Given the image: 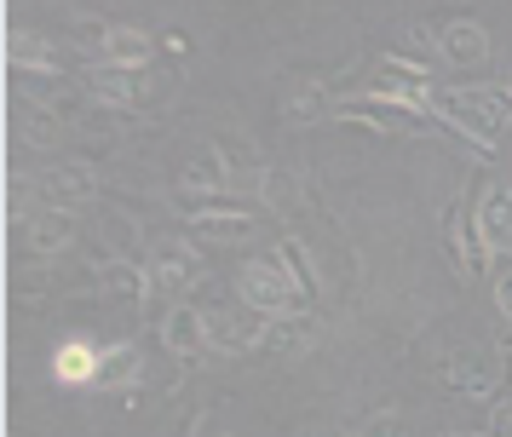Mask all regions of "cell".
I'll return each mask as SVG.
<instances>
[{
  "label": "cell",
  "instance_id": "obj_1",
  "mask_svg": "<svg viewBox=\"0 0 512 437\" xmlns=\"http://www.w3.org/2000/svg\"><path fill=\"white\" fill-rule=\"evenodd\" d=\"M432 115L461 138H472L478 156H495V133L512 121V87H438Z\"/></svg>",
  "mask_w": 512,
  "mask_h": 437
},
{
  "label": "cell",
  "instance_id": "obj_2",
  "mask_svg": "<svg viewBox=\"0 0 512 437\" xmlns=\"http://www.w3.org/2000/svg\"><path fill=\"white\" fill-rule=\"evenodd\" d=\"M236 294L248 311L259 317H282V311H305V294L294 271L282 265V253H259V259H242L236 265Z\"/></svg>",
  "mask_w": 512,
  "mask_h": 437
},
{
  "label": "cell",
  "instance_id": "obj_3",
  "mask_svg": "<svg viewBox=\"0 0 512 437\" xmlns=\"http://www.w3.org/2000/svg\"><path fill=\"white\" fill-rule=\"evenodd\" d=\"M340 121L351 127H369V133H432L438 115L432 110H415V104H397V98H380V92H351L334 104Z\"/></svg>",
  "mask_w": 512,
  "mask_h": 437
},
{
  "label": "cell",
  "instance_id": "obj_4",
  "mask_svg": "<svg viewBox=\"0 0 512 437\" xmlns=\"http://www.w3.org/2000/svg\"><path fill=\"white\" fill-rule=\"evenodd\" d=\"M438 380L449 397H472V403H495L501 386H507V374L495 363V351H455L449 363L438 368Z\"/></svg>",
  "mask_w": 512,
  "mask_h": 437
},
{
  "label": "cell",
  "instance_id": "obj_5",
  "mask_svg": "<svg viewBox=\"0 0 512 437\" xmlns=\"http://www.w3.org/2000/svg\"><path fill=\"white\" fill-rule=\"evenodd\" d=\"M173 207L196 225V236H213V242H225V236H248V230H254V213H248L242 202H231V196H185V190H179Z\"/></svg>",
  "mask_w": 512,
  "mask_h": 437
},
{
  "label": "cell",
  "instance_id": "obj_6",
  "mask_svg": "<svg viewBox=\"0 0 512 437\" xmlns=\"http://www.w3.org/2000/svg\"><path fill=\"white\" fill-rule=\"evenodd\" d=\"M208 276V265H202V253L190 248V242H179V236H162L156 242V253H150V282H156V294H190L196 282Z\"/></svg>",
  "mask_w": 512,
  "mask_h": 437
},
{
  "label": "cell",
  "instance_id": "obj_7",
  "mask_svg": "<svg viewBox=\"0 0 512 437\" xmlns=\"http://www.w3.org/2000/svg\"><path fill=\"white\" fill-rule=\"evenodd\" d=\"M98 196V167L93 161H52L41 173V202L52 213H81Z\"/></svg>",
  "mask_w": 512,
  "mask_h": 437
},
{
  "label": "cell",
  "instance_id": "obj_8",
  "mask_svg": "<svg viewBox=\"0 0 512 437\" xmlns=\"http://www.w3.org/2000/svg\"><path fill=\"white\" fill-rule=\"evenodd\" d=\"M443 242H449V253H455V271L461 276H489L495 271V253L484 248L478 225H466V202H455L449 213H443Z\"/></svg>",
  "mask_w": 512,
  "mask_h": 437
},
{
  "label": "cell",
  "instance_id": "obj_9",
  "mask_svg": "<svg viewBox=\"0 0 512 437\" xmlns=\"http://www.w3.org/2000/svg\"><path fill=\"white\" fill-rule=\"evenodd\" d=\"M438 58L455 69H484L489 64V29L472 18H449L438 29Z\"/></svg>",
  "mask_w": 512,
  "mask_h": 437
},
{
  "label": "cell",
  "instance_id": "obj_10",
  "mask_svg": "<svg viewBox=\"0 0 512 437\" xmlns=\"http://www.w3.org/2000/svg\"><path fill=\"white\" fill-rule=\"evenodd\" d=\"M472 225H478L489 253H512V184H501V179L489 184L478 196V207H472Z\"/></svg>",
  "mask_w": 512,
  "mask_h": 437
},
{
  "label": "cell",
  "instance_id": "obj_11",
  "mask_svg": "<svg viewBox=\"0 0 512 437\" xmlns=\"http://www.w3.org/2000/svg\"><path fill=\"white\" fill-rule=\"evenodd\" d=\"M98 64L104 69H121V75H139L150 58H156V41L144 35V29H127V23H116V29H104L98 35Z\"/></svg>",
  "mask_w": 512,
  "mask_h": 437
},
{
  "label": "cell",
  "instance_id": "obj_12",
  "mask_svg": "<svg viewBox=\"0 0 512 437\" xmlns=\"http://www.w3.org/2000/svg\"><path fill=\"white\" fill-rule=\"evenodd\" d=\"M259 345L271 357H305L317 345V317L311 311H282V317H265L259 322Z\"/></svg>",
  "mask_w": 512,
  "mask_h": 437
},
{
  "label": "cell",
  "instance_id": "obj_13",
  "mask_svg": "<svg viewBox=\"0 0 512 437\" xmlns=\"http://www.w3.org/2000/svg\"><path fill=\"white\" fill-rule=\"evenodd\" d=\"M98 282H104V299L133 305V311H150L156 282H150V271H144V265H133V259H104V265H98Z\"/></svg>",
  "mask_w": 512,
  "mask_h": 437
},
{
  "label": "cell",
  "instance_id": "obj_14",
  "mask_svg": "<svg viewBox=\"0 0 512 437\" xmlns=\"http://www.w3.org/2000/svg\"><path fill=\"white\" fill-rule=\"evenodd\" d=\"M87 98L104 110H144V81L139 75H121V69L93 64L87 69Z\"/></svg>",
  "mask_w": 512,
  "mask_h": 437
},
{
  "label": "cell",
  "instance_id": "obj_15",
  "mask_svg": "<svg viewBox=\"0 0 512 437\" xmlns=\"http://www.w3.org/2000/svg\"><path fill=\"white\" fill-rule=\"evenodd\" d=\"M202 328H208L213 351H231V357H242V351L259 345V328L248 317H236L231 305H208V311H202Z\"/></svg>",
  "mask_w": 512,
  "mask_h": 437
},
{
  "label": "cell",
  "instance_id": "obj_16",
  "mask_svg": "<svg viewBox=\"0 0 512 437\" xmlns=\"http://www.w3.org/2000/svg\"><path fill=\"white\" fill-rule=\"evenodd\" d=\"M334 92L323 87V81H288V92H282V121L288 127H311V121H323V115H334Z\"/></svg>",
  "mask_w": 512,
  "mask_h": 437
},
{
  "label": "cell",
  "instance_id": "obj_17",
  "mask_svg": "<svg viewBox=\"0 0 512 437\" xmlns=\"http://www.w3.org/2000/svg\"><path fill=\"white\" fill-rule=\"evenodd\" d=\"M162 345L173 351V357H202V351H208V328H202V311L179 299V305H173V311L162 317Z\"/></svg>",
  "mask_w": 512,
  "mask_h": 437
},
{
  "label": "cell",
  "instance_id": "obj_18",
  "mask_svg": "<svg viewBox=\"0 0 512 437\" xmlns=\"http://www.w3.org/2000/svg\"><path fill=\"white\" fill-rule=\"evenodd\" d=\"M98 351L93 340H64L52 351V380L58 386H98Z\"/></svg>",
  "mask_w": 512,
  "mask_h": 437
},
{
  "label": "cell",
  "instance_id": "obj_19",
  "mask_svg": "<svg viewBox=\"0 0 512 437\" xmlns=\"http://www.w3.org/2000/svg\"><path fill=\"white\" fill-rule=\"evenodd\" d=\"M6 58H12V69H18V75H29V69H41V75H58V69H64L58 46L41 41V35H24V29H12V35H6ZM58 81H64V75H58Z\"/></svg>",
  "mask_w": 512,
  "mask_h": 437
},
{
  "label": "cell",
  "instance_id": "obj_20",
  "mask_svg": "<svg viewBox=\"0 0 512 437\" xmlns=\"http://www.w3.org/2000/svg\"><path fill=\"white\" fill-rule=\"evenodd\" d=\"M225 179H231V161L213 144L185 161V196H225Z\"/></svg>",
  "mask_w": 512,
  "mask_h": 437
},
{
  "label": "cell",
  "instance_id": "obj_21",
  "mask_svg": "<svg viewBox=\"0 0 512 437\" xmlns=\"http://www.w3.org/2000/svg\"><path fill=\"white\" fill-rule=\"evenodd\" d=\"M139 374H144V357H139V345H133V340L104 345V357H98V386H104V391L133 386Z\"/></svg>",
  "mask_w": 512,
  "mask_h": 437
},
{
  "label": "cell",
  "instance_id": "obj_22",
  "mask_svg": "<svg viewBox=\"0 0 512 437\" xmlns=\"http://www.w3.org/2000/svg\"><path fill=\"white\" fill-rule=\"evenodd\" d=\"M75 242V213H52L41 207L35 219H29V248L35 253H64Z\"/></svg>",
  "mask_w": 512,
  "mask_h": 437
},
{
  "label": "cell",
  "instance_id": "obj_23",
  "mask_svg": "<svg viewBox=\"0 0 512 437\" xmlns=\"http://www.w3.org/2000/svg\"><path fill=\"white\" fill-rule=\"evenodd\" d=\"M277 253H282V265L294 271V282H300V294H305V299H317V294H323V282H317V265H311V253H305V242H294V236H282V242H277Z\"/></svg>",
  "mask_w": 512,
  "mask_h": 437
},
{
  "label": "cell",
  "instance_id": "obj_24",
  "mask_svg": "<svg viewBox=\"0 0 512 437\" xmlns=\"http://www.w3.org/2000/svg\"><path fill=\"white\" fill-rule=\"evenodd\" d=\"M35 190H41V179H24V173H12V184H6V213H12V219H35V213H29Z\"/></svg>",
  "mask_w": 512,
  "mask_h": 437
},
{
  "label": "cell",
  "instance_id": "obj_25",
  "mask_svg": "<svg viewBox=\"0 0 512 437\" xmlns=\"http://www.w3.org/2000/svg\"><path fill=\"white\" fill-rule=\"evenodd\" d=\"M489 294H495V311L512 322V259H501V265L489 271Z\"/></svg>",
  "mask_w": 512,
  "mask_h": 437
},
{
  "label": "cell",
  "instance_id": "obj_26",
  "mask_svg": "<svg viewBox=\"0 0 512 437\" xmlns=\"http://www.w3.org/2000/svg\"><path fill=\"white\" fill-rule=\"evenodd\" d=\"M24 138L29 144H58V121H47V115H24Z\"/></svg>",
  "mask_w": 512,
  "mask_h": 437
},
{
  "label": "cell",
  "instance_id": "obj_27",
  "mask_svg": "<svg viewBox=\"0 0 512 437\" xmlns=\"http://www.w3.org/2000/svg\"><path fill=\"white\" fill-rule=\"evenodd\" d=\"M489 437H512V397L489 403Z\"/></svg>",
  "mask_w": 512,
  "mask_h": 437
},
{
  "label": "cell",
  "instance_id": "obj_28",
  "mask_svg": "<svg viewBox=\"0 0 512 437\" xmlns=\"http://www.w3.org/2000/svg\"><path fill=\"white\" fill-rule=\"evenodd\" d=\"M489 351H495V363H501V374L512 380V334H501V340L489 345Z\"/></svg>",
  "mask_w": 512,
  "mask_h": 437
},
{
  "label": "cell",
  "instance_id": "obj_29",
  "mask_svg": "<svg viewBox=\"0 0 512 437\" xmlns=\"http://www.w3.org/2000/svg\"><path fill=\"white\" fill-rule=\"evenodd\" d=\"M449 437H466V432H449Z\"/></svg>",
  "mask_w": 512,
  "mask_h": 437
}]
</instances>
